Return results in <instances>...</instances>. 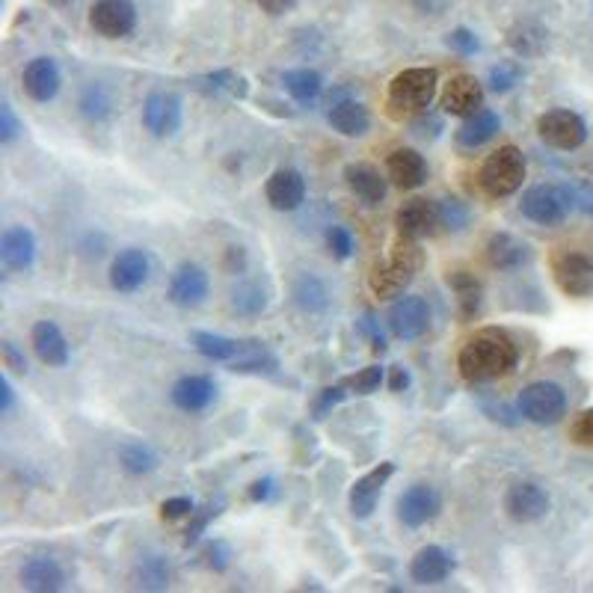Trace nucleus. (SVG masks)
I'll return each instance as SVG.
<instances>
[{
    "label": "nucleus",
    "instance_id": "obj_54",
    "mask_svg": "<svg viewBox=\"0 0 593 593\" xmlns=\"http://www.w3.org/2000/svg\"><path fill=\"white\" fill-rule=\"evenodd\" d=\"M258 6H261V12H267V15H285V12H291L294 6H297V0H255Z\"/></svg>",
    "mask_w": 593,
    "mask_h": 593
},
{
    "label": "nucleus",
    "instance_id": "obj_46",
    "mask_svg": "<svg viewBox=\"0 0 593 593\" xmlns=\"http://www.w3.org/2000/svg\"><path fill=\"white\" fill-rule=\"evenodd\" d=\"M561 190L570 199V205L582 208L585 214H593V187H588V184H564Z\"/></svg>",
    "mask_w": 593,
    "mask_h": 593
},
{
    "label": "nucleus",
    "instance_id": "obj_13",
    "mask_svg": "<svg viewBox=\"0 0 593 593\" xmlns=\"http://www.w3.org/2000/svg\"><path fill=\"white\" fill-rule=\"evenodd\" d=\"M439 510H442V499L430 484H413L398 499V519L407 528H422L427 522H433Z\"/></svg>",
    "mask_w": 593,
    "mask_h": 593
},
{
    "label": "nucleus",
    "instance_id": "obj_52",
    "mask_svg": "<svg viewBox=\"0 0 593 593\" xmlns=\"http://www.w3.org/2000/svg\"><path fill=\"white\" fill-rule=\"evenodd\" d=\"M341 398H344V386H333V389H324L321 401L315 404V419H324V416H327V410H333V407L339 404Z\"/></svg>",
    "mask_w": 593,
    "mask_h": 593
},
{
    "label": "nucleus",
    "instance_id": "obj_14",
    "mask_svg": "<svg viewBox=\"0 0 593 593\" xmlns=\"http://www.w3.org/2000/svg\"><path fill=\"white\" fill-rule=\"evenodd\" d=\"M149 273H152V261H149L146 250L128 247L110 264V285L122 294H131V291H137L149 282Z\"/></svg>",
    "mask_w": 593,
    "mask_h": 593
},
{
    "label": "nucleus",
    "instance_id": "obj_6",
    "mask_svg": "<svg viewBox=\"0 0 593 593\" xmlns=\"http://www.w3.org/2000/svg\"><path fill=\"white\" fill-rule=\"evenodd\" d=\"M537 134L546 146L558 152H576L588 140V125L573 110H546L537 119Z\"/></svg>",
    "mask_w": 593,
    "mask_h": 593
},
{
    "label": "nucleus",
    "instance_id": "obj_12",
    "mask_svg": "<svg viewBox=\"0 0 593 593\" xmlns=\"http://www.w3.org/2000/svg\"><path fill=\"white\" fill-rule=\"evenodd\" d=\"M439 104L448 116H472L484 107V86L475 75H454L442 95H439Z\"/></svg>",
    "mask_w": 593,
    "mask_h": 593
},
{
    "label": "nucleus",
    "instance_id": "obj_8",
    "mask_svg": "<svg viewBox=\"0 0 593 593\" xmlns=\"http://www.w3.org/2000/svg\"><path fill=\"white\" fill-rule=\"evenodd\" d=\"M567 208H570V199L564 196V190L549 187V184L528 187L519 202V211L531 223H540V226H558L567 217Z\"/></svg>",
    "mask_w": 593,
    "mask_h": 593
},
{
    "label": "nucleus",
    "instance_id": "obj_3",
    "mask_svg": "<svg viewBox=\"0 0 593 593\" xmlns=\"http://www.w3.org/2000/svg\"><path fill=\"white\" fill-rule=\"evenodd\" d=\"M436 84H439V75L436 69H404L392 78L389 92H386V110L392 119H407V116H416L424 113L436 95Z\"/></svg>",
    "mask_w": 593,
    "mask_h": 593
},
{
    "label": "nucleus",
    "instance_id": "obj_26",
    "mask_svg": "<svg viewBox=\"0 0 593 593\" xmlns=\"http://www.w3.org/2000/svg\"><path fill=\"white\" fill-rule=\"evenodd\" d=\"M386 172L401 190H416L427 181V164L416 149H395L386 161Z\"/></svg>",
    "mask_w": 593,
    "mask_h": 593
},
{
    "label": "nucleus",
    "instance_id": "obj_21",
    "mask_svg": "<svg viewBox=\"0 0 593 593\" xmlns=\"http://www.w3.org/2000/svg\"><path fill=\"white\" fill-rule=\"evenodd\" d=\"M264 196L276 211H297L306 199V178L297 170H276L264 184Z\"/></svg>",
    "mask_w": 593,
    "mask_h": 593
},
{
    "label": "nucleus",
    "instance_id": "obj_34",
    "mask_svg": "<svg viewBox=\"0 0 593 593\" xmlns=\"http://www.w3.org/2000/svg\"><path fill=\"white\" fill-rule=\"evenodd\" d=\"M282 84L300 104H312L324 89V78L315 69H291L282 75Z\"/></svg>",
    "mask_w": 593,
    "mask_h": 593
},
{
    "label": "nucleus",
    "instance_id": "obj_36",
    "mask_svg": "<svg viewBox=\"0 0 593 593\" xmlns=\"http://www.w3.org/2000/svg\"><path fill=\"white\" fill-rule=\"evenodd\" d=\"M119 463L131 475H149L158 466V454L143 442H125L119 448Z\"/></svg>",
    "mask_w": 593,
    "mask_h": 593
},
{
    "label": "nucleus",
    "instance_id": "obj_42",
    "mask_svg": "<svg viewBox=\"0 0 593 593\" xmlns=\"http://www.w3.org/2000/svg\"><path fill=\"white\" fill-rule=\"evenodd\" d=\"M519 78H522V72H519L516 63H499V66L490 69V84H493L496 92H508V89H513V86L519 84Z\"/></svg>",
    "mask_w": 593,
    "mask_h": 593
},
{
    "label": "nucleus",
    "instance_id": "obj_45",
    "mask_svg": "<svg viewBox=\"0 0 593 593\" xmlns=\"http://www.w3.org/2000/svg\"><path fill=\"white\" fill-rule=\"evenodd\" d=\"M570 436L576 445H585V448H593V410H585L576 416V422L570 427Z\"/></svg>",
    "mask_w": 593,
    "mask_h": 593
},
{
    "label": "nucleus",
    "instance_id": "obj_4",
    "mask_svg": "<svg viewBox=\"0 0 593 593\" xmlns=\"http://www.w3.org/2000/svg\"><path fill=\"white\" fill-rule=\"evenodd\" d=\"M525 181V155L516 146H502L481 167V190L493 199L510 196Z\"/></svg>",
    "mask_w": 593,
    "mask_h": 593
},
{
    "label": "nucleus",
    "instance_id": "obj_41",
    "mask_svg": "<svg viewBox=\"0 0 593 593\" xmlns=\"http://www.w3.org/2000/svg\"><path fill=\"white\" fill-rule=\"evenodd\" d=\"M327 247H330L333 258L344 261V258L353 255V235H350L344 226H330V229H327Z\"/></svg>",
    "mask_w": 593,
    "mask_h": 593
},
{
    "label": "nucleus",
    "instance_id": "obj_49",
    "mask_svg": "<svg viewBox=\"0 0 593 593\" xmlns=\"http://www.w3.org/2000/svg\"><path fill=\"white\" fill-rule=\"evenodd\" d=\"M208 81V86L214 89V92H232V95H241L244 92V81L241 78H235L232 72H217V75H208L205 78Z\"/></svg>",
    "mask_w": 593,
    "mask_h": 593
},
{
    "label": "nucleus",
    "instance_id": "obj_33",
    "mask_svg": "<svg viewBox=\"0 0 593 593\" xmlns=\"http://www.w3.org/2000/svg\"><path fill=\"white\" fill-rule=\"evenodd\" d=\"M134 585L143 591H167L170 588V564L161 555H146L134 570Z\"/></svg>",
    "mask_w": 593,
    "mask_h": 593
},
{
    "label": "nucleus",
    "instance_id": "obj_47",
    "mask_svg": "<svg viewBox=\"0 0 593 593\" xmlns=\"http://www.w3.org/2000/svg\"><path fill=\"white\" fill-rule=\"evenodd\" d=\"M21 134V122L15 119L12 104H0V143H12Z\"/></svg>",
    "mask_w": 593,
    "mask_h": 593
},
{
    "label": "nucleus",
    "instance_id": "obj_24",
    "mask_svg": "<svg viewBox=\"0 0 593 593\" xmlns=\"http://www.w3.org/2000/svg\"><path fill=\"white\" fill-rule=\"evenodd\" d=\"M30 341H33V350H36L39 362H45L51 368H63L69 362V341L54 321H39L33 327Z\"/></svg>",
    "mask_w": 593,
    "mask_h": 593
},
{
    "label": "nucleus",
    "instance_id": "obj_10",
    "mask_svg": "<svg viewBox=\"0 0 593 593\" xmlns=\"http://www.w3.org/2000/svg\"><path fill=\"white\" fill-rule=\"evenodd\" d=\"M430 327V306L424 297L401 294L389 309V330L404 341L422 339Z\"/></svg>",
    "mask_w": 593,
    "mask_h": 593
},
{
    "label": "nucleus",
    "instance_id": "obj_15",
    "mask_svg": "<svg viewBox=\"0 0 593 593\" xmlns=\"http://www.w3.org/2000/svg\"><path fill=\"white\" fill-rule=\"evenodd\" d=\"M505 513L513 522H537L549 513V496L531 481H519L505 493Z\"/></svg>",
    "mask_w": 593,
    "mask_h": 593
},
{
    "label": "nucleus",
    "instance_id": "obj_48",
    "mask_svg": "<svg viewBox=\"0 0 593 593\" xmlns=\"http://www.w3.org/2000/svg\"><path fill=\"white\" fill-rule=\"evenodd\" d=\"M205 558H208V567H211V570L223 573V570L229 567V558H232V552H229V546H226L223 540H214V543H208V549H205Z\"/></svg>",
    "mask_w": 593,
    "mask_h": 593
},
{
    "label": "nucleus",
    "instance_id": "obj_43",
    "mask_svg": "<svg viewBox=\"0 0 593 593\" xmlns=\"http://www.w3.org/2000/svg\"><path fill=\"white\" fill-rule=\"evenodd\" d=\"M220 513V505H208V508L202 510H193V519H190V528L184 531V546H190V543H196L199 537H202V531L208 528V522L214 519Z\"/></svg>",
    "mask_w": 593,
    "mask_h": 593
},
{
    "label": "nucleus",
    "instance_id": "obj_7",
    "mask_svg": "<svg viewBox=\"0 0 593 593\" xmlns=\"http://www.w3.org/2000/svg\"><path fill=\"white\" fill-rule=\"evenodd\" d=\"M552 279L555 285L576 300L593 294V258L585 253H558L552 258Z\"/></svg>",
    "mask_w": 593,
    "mask_h": 593
},
{
    "label": "nucleus",
    "instance_id": "obj_19",
    "mask_svg": "<svg viewBox=\"0 0 593 593\" xmlns=\"http://www.w3.org/2000/svg\"><path fill=\"white\" fill-rule=\"evenodd\" d=\"M21 84H24V92H27L33 101L48 104V101L57 98L63 78H60V69H57V63H54L51 57H36V60H30V63L24 66Z\"/></svg>",
    "mask_w": 593,
    "mask_h": 593
},
{
    "label": "nucleus",
    "instance_id": "obj_50",
    "mask_svg": "<svg viewBox=\"0 0 593 593\" xmlns=\"http://www.w3.org/2000/svg\"><path fill=\"white\" fill-rule=\"evenodd\" d=\"M193 502L187 496H175V499H167L161 505V516L164 519H181V516H193Z\"/></svg>",
    "mask_w": 593,
    "mask_h": 593
},
{
    "label": "nucleus",
    "instance_id": "obj_38",
    "mask_svg": "<svg viewBox=\"0 0 593 593\" xmlns=\"http://www.w3.org/2000/svg\"><path fill=\"white\" fill-rule=\"evenodd\" d=\"M232 309L238 315H261L267 309V291L261 288V282H241L232 291Z\"/></svg>",
    "mask_w": 593,
    "mask_h": 593
},
{
    "label": "nucleus",
    "instance_id": "obj_31",
    "mask_svg": "<svg viewBox=\"0 0 593 593\" xmlns=\"http://www.w3.org/2000/svg\"><path fill=\"white\" fill-rule=\"evenodd\" d=\"M190 341L202 356H208L214 362H235L244 353V344H247V341L229 339V336H220V333H205V330L190 333Z\"/></svg>",
    "mask_w": 593,
    "mask_h": 593
},
{
    "label": "nucleus",
    "instance_id": "obj_58",
    "mask_svg": "<svg viewBox=\"0 0 593 593\" xmlns=\"http://www.w3.org/2000/svg\"><path fill=\"white\" fill-rule=\"evenodd\" d=\"M51 3H54V6H66L69 0H51Z\"/></svg>",
    "mask_w": 593,
    "mask_h": 593
},
{
    "label": "nucleus",
    "instance_id": "obj_11",
    "mask_svg": "<svg viewBox=\"0 0 593 593\" xmlns=\"http://www.w3.org/2000/svg\"><path fill=\"white\" fill-rule=\"evenodd\" d=\"M395 226H398V235H404V238H413V241L430 238L442 226V208L433 199H410L395 214Z\"/></svg>",
    "mask_w": 593,
    "mask_h": 593
},
{
    "label": "nucleus",
    "instance_id": "obj_27",
    "mask_svg": "<svg viewBox=\"0 0 593 593\" xmlns=\"http://www.w3.org/2000/svg\"><path fill=\"white\" fill-rule=\"evenodd\" d=\"M344 181L365 205H380L386 199V190H389L386 178L371 164H347L344 167Z\"/></svg>",
    "mask_w": 593,
    "mask_h": 593
},
{
    "label": "nucleus",
    "instance_id": "obj_44",
    "mask_svg": "<svg viewBox=\"0 0 593 593\" xmlns=\"http://www.w3.org/2000/svg\"><path fill=\"white\" fill-rule=\"evenodd\" d=\"M439 208H442V226L445 229H463L466 226L469 214L457 199H445V202H439Z\"/></svg>",
    "mask_w": 593,
    "mask_h": 593
},
{
    "label": "nucleus",
    "instance_id": "obj_28",
    "mask_svg": "<svg viewBox=\"0 0 593 593\" xmlns=\"http://www.w3.org/2000/svg\"><path fill=\"white\" fill-rule=\"evenodd\" d=\"M487 261L496 270H519L522 264L531 261V247L525 241H519L516 235L499 232L487 241Z\"/></svg>",
    "mask_w": 593,
    "mask_h": 593
},
{
    "label": "nucleus",
    "instance_id": "obj_20",
    "mask_svg": "<svg viewBox=\"0 0 593 593\" xmlns=\"http://www.w3.org/2000/svg\"><path fill=\"white\" fill-rule=\"evenodd\" d=\"M172 404L184 413H202L217 398V383L205 374H187L181 377L170 392Z\"/></svg>",
    "mask_w": 593,
    "mask_h": 593
},
{
    "label": "nucleus",
    "instance_id": "obj_25",
    "mask_svg": "<svg viewBox=\"0 0 593 593\" xmlns=\"http://www.w3.org/2000/svg\"><path fill=\"white\" fill-rule=\"evenodd\" d=\"M454 573V558L442 546H424L410 564V576L416 585H439Z\"/></svg>",
    "mask_w": 593,
    "mask_h": 593
},
{
    "label": "nucleus",
    "instance_id": "obj_29",
    "mask_svg": "<svg viewBox=\"0 0 593 593\" xmlns=\"http://www.w3.org/2000/svg\"><path fill=\"white\" fill-rule=\"evenodd\" d=\"M499 128H502V119H499V113H493V110H478V113H472V116H466V122L457 128V143L463 146V149H478V146H484V143H490L496 134H499Z\"/></svg>",
    "mask_w": 593,
    "mask_h": 593
},
{
    "label": "nucleus",
    "instance_id": "obj_23",
    "mask_svg": "<svg viewBox=\"0 0 593 593\" xmlns=\"http://www.w3.org/2000/svg\"><path fill=\"white\" fill-rule=\"evenodd\" d=\"M0 258L9 270L24 273L36 261V238L24 226H9L0 238Z\"/></svg>",
    "mask_w": 593,
    "mask_h": 593
},
{
    "label": "nucleus",
    "instance_id": "obj_2",
    "mask_svg": "<svg viewBox=\"0 0 593 593\" xmlns=\"http://www.w3.org/2000/svg\"><path fill=\"white\" fill-rule=\"evenodd\" d=\"M419 264H422L419 241L398 235L395 247L389 250V255H386L383 261L374 264V270H371V276H368V285H371L374 297H380V300H395V297H401V294L410 288V282L416 279Z\"/></svg>",
    "mask_w": 593,
    "mask_h": 593
},
{
    "label": "nucleus",
    "instance_id": "obj_16",
    "mask_svg": "<svg viewBox=\"0 0 593 593\" xmlns=\"http://www.w3.org/2000/svg\"><path fill=\"white\" fill-rule=\"evenodd\" d=\"M143 125L155 137H172L181 128V98L172 92H152L143 104Z\"/></svg>",
    "mask_w": 593,
    "mask_h": 593
},
{
    "label": "nucleus",
    "instance_id": "obj_57",
    "mask_svg": "<svg viewBox=\"0 0 593 593\" xmlns=\"http://www.w3.org/2000/svg\"><path fill=\"white\" fill-rule=\"evenodd\" d=\"M270 493H273V481H270V478L255 481L253 487H250V499H253V502H267V499H270Z\"/></svg>",
    "mask_w": 593,
    "mask_h": 593
},
{
    "label": "nucleus",
    "instance_id": "obj_55",
    "mask_svg": "<svg viewBox=\"0 0 593 593\" xmlns=\"http://www.w3.org/2000/svg\"><path fill=\"white\" fill-rule=\"evenodd\" d=\"M410 386V374L404 365H392V377H389V389L392 392H404Z\"/></svg>",
    "mask_w": 593,
    "mask_h": 593
},
{
    "label": "nucleus",
    "instance_id": "obj_5",
    "mask_svg": "<svg viewBox=\"0 0 593 593\" xmlns=\"http://www.w3.org/2000/svg\"><path fill=\"white\" fill-rule=\"evenodd\" d=\"M519 416L534 424H558L567 416V392L558 383L537 380L519 392Z\"/></svg>",
    "mask_w": 593,
    "mask_h": 593
},
{
    "label": "nucleus",
    "instance_id": "obj_32",
    "mask_svg": "<svg viewBox=\"0 0 593 593\" xmlns=\"http://www.w3.org/2000/svg\"><path fill=\"white\" fill-rule=\"evenodd\" d=\"M294 303L306 312H324L330 306V288L321 276L315 273H303L294 282Z\"/></svg>",
    "mask_w": 593,
    "mask_h": 593
},
{
    "label": "nucleus",
    "instance_id": "obj_39",
    "mask_svg": "<svg viewBox=\"0 0 593 593\" xmlns=\"http://www.w3.org/2000/svg\"><path fill=\"white\" fill-rule=\"evenodd\" d=\"M273 368H276V359L258 341H247L244 353L232 362V371H241V374H261V371H273Z\"/></svg>",
    "mask_w": 593,
    "mask_h": 593
},
{
    "label": "nucleus",
    "instance_id": "obj_35",
    "mask_svg": "<svg viewBox=\"0 0 593 593\" xmlns=\"http://www.w3.org/2000/svg\"><path fill=\"white\" fill-rule=\"evenodd\" d=\"M78 104H81V113H84L89 122H104L113 113V95H110V89L104 84L86 86Z\"/></svg>",
    "mask_w": 593,
    "mask_h": 593
},
{
    "label": "nucleus",
    "instance_id": "obj_17",
    "mask_svg": "<svg viewBox=\"0 0 593 593\" xmlns=\"http://www.w3.org/2000/svg\"><path fill=\"white\" fill-rule=\"evenodd\" d=\"M208 285H211V282H208V273H205L199 264L184 261V264L175 267L167 294H170V300L175 306L193 309V306H199V303L208 297Z\"/></svg>",
    "mask_w": 593,
    "mask_h": 593
},
{
    "label": "nucleus",
    "instance_id": "obj_51",
    "mask_svg": "<svg viewBox=\"0 0 593 593\" xmlns=\"http://www.w3.org/2000/svg\"><path fill=\"white\" fill-rule=\"evenodd\" d=\"M448 45L451 48H457L460 54H475L481 45H478V39H475V33H469L466 27H460V30H454L451 36H448Z\"/></svg>",
    "mask_w": 593,
    "mask_h": 593
},
{
    "label": "nucleus",
    "instance_id": "obj_37",
    "mask_svg": "<svg viewBox=\"0 0 593 593\" xmlns=\"http://www.w3.org/2000/svg\"><path fill=\"white\" fill-rule=\"evenodd\" d=\"M448 285L454 288V294H457V300H460L463 315H466V318H469V315H475V312H478V306H481V282H478L472 273L457 270V273H451V276H448Z\"/></svg>",
    "mask_w": 593,
    "mask_h": 593
},
{
    "label": "nucleus",
    "instance_id": "obj_22",
    "mask_svg": "<svg viewBox=\"0 0 593 593\" xmlns=\"http://www.w3.org/2000/svg\"><path fill=\"white\" fill-rule=\"evenodd\" d=\"M21 585L27 591L36 593H54L66 588V573L63 567L57 564V558H48V555H33L24 561L21 567Z\"/></svg>",
    "mask_w": 593,
    "mask_h": 593
},
{
    "label": "nucleus",
    "instance_id": "obj_53",
    "mask_svg": "<svg viewBox=\"0 0 593 593\" xmlns=\"http://www.w3.org/2000/svg\"><path fill=\"white\" fill-rule=\"evenodd\" d=\"M3 365L12 368L15 374H27V359L15 350L12 341H3Z\"/></svg>",
    "mask_w": 593,
    "mask_h": 593
},
{
    "label": "nucleus",
    "instance_id": "obj_56",
    "mask_svg": "<svg viewBox=\"0 0 593 593\" xmlns=\"http://www.w3.org/2000/svg\"><path fill=\"white\" fill-rule=\"evenodd\" d=\"M0 398H3V401H0V410H3V413H9V410H12V404H15V392H12V383H9V377H6V374L0 377Z\"/></svg>",
    "mask_w": 593,
    "mask_h": 593
},
{
    "label": "nucleus",
    "instance_id": "obj_1",
    "mask_svg": "<svg viewBox=\"0 0 593 593\" xmlns=\"http://www.w3.org/2000/svg\"><path fill=\"white\" fill-rule=\"evenodd\" d=\"M516 362H519L516 341L499 327L478 330L457 356V368L469 383H493L499 377H508Z\"/></svg>",
    "mask_w": 593,
    "mask_h": 593
},
{
    "label": "nucleus",
    "instance_id": "obj_40",
    "mask_svg": "<svg viewBox=\"0 0 593 593\" xmlns=\"http://www.w3.org/2000/svg\"><path fill=\"white\" fill-rule=\"evenodd\" d=\"M380 383H383V368L380 365H368L359 374H353L344 386L353 389L356 395H374L380 389Z\"/></svg>",
    "mask_w": 593,
    "mask_h": 593
},
{
    "label": "nucleus",
    "instance_id": "obj_9",
    "mask_svg": "<svg viewBox=\"0 0 593 593\" xmlns=\"http://www.w3.org/2000/svg\"><path fill=\"white\" fill-rule=\"evenodd\" d=\"M89 27L104 39H125L137 27V9L131 0H95L89 9Z\"/></svg>",
    "mask_w": 593,
    "mask_h": 593
},
{
    "label": "nucleus",
    "instance_id": "obj_30",
    "mask_svg": "<svg viewBox=\"0 0 593 593\" xmlns=\"http://www.w3.org/2000/svg\"><path fill=\"white\" fill-rule=\"evenodd\" d=\"M330 125L339 134H344V137H362L371 128V113L359 101H350V98L347 101H336L333 110H330Z\"/></svg>",
    "mask_w": 593,
    "mask_h": 593
},
{
    "label": "nucleus",
    "instance_id": "obj_18",
    "mask_svg": "<svg viewBox=\"0 0 593 593\" xmlns=\"http://www.w3.org/2000/svg\"><path fill=\"white\" fill-rule=\"evenodd\" d=\"M395 475V463H380L377 469H371L368 475H362L353 487H350V513L356 519H368L377 502H380V493L386 487V481Z\"/></svg>",
    "mask_w": 593,
    "mask_h": 593
}]
</instances>
